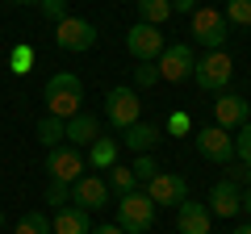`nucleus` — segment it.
Returning a JSON list of instances; mask_svg holds the SVG:
<instances>
[{
  "label": "nucleus",
  "mask_w": 251,
  "mask_h": 234,
  "mask_svg": "<svg viewBox=\"0 0 251 234\" xmlns=\"http://www.w3.org/2000/svg\"><path fill=\"white\" fill-rule=\"evenodd\" d=\"M80 100H84V84H80V75H72V71H59V75H50V84H46V113L50 117H75L80 113Z\"/></svg>",
  "instance_id": "obj_1"
},
{
  "label": "nucleus",
  "mask_w": 251,
  "mask_h": 234,
  "mask_svg": "<svg viewBox=\"0 0 251 234\" xmlns=\"http://www.w3.org/2000/svg\"><path fill=\"white\" fill-rule=\"evenodd\" d=\"M230 75H234V63H230L226 50H205L197 63H193V80H197L201 92H226Z\"/></svg>",
  "instance_id": "obj_2"
},
{
  "label": "nucleus",
  "mask_w": 251,
  "mask_h": 234,
  "mask_svg": "<svg viewBox=\"0 0 251 234\" xmlns=\"http://www.w3.org/2000/svg\"><path fill=\"white\" fill-rule=\"evenodd\" d=\"M117 226H122L126 234H143L155 226V201L147 197V192H126V197H117Z\"/></svg>",
  "instance_id": "obj_3"
},
{
  "label": "nucleus",
  "mask_w": 251,
  "mask_h": 234,
  "mask_svg": "<svg viewBox=\"0 0 251 234\" xmlns=\"http://www.w3.org/2000/svg\"><path fill=\"white\" fill-rule=\"evenodd\" d=\"M105 117H109L113 130H126V126H134V121H143V100H138V92L130 84L109 88L105 92Z\"/></svg>",
  "instance_id": "obj_4"
},
{
  "label": "nucleus",
  "mask_w": 251,
  "mask_h": 234,
  "mask_svg": "<svg viewBox=\"0 0 251 234\" xmlns=\"http://www.w3.org/2000/svg\"><path fill=\"white\" fill-rule=\"evenodd\" d=\"M226 38H230V21L218 9H197L193 13V42L205 46V50H226Z\"/></svg>",
  "instance_id": "obj_5"
},
{
  "label": "nucleus",
  "mask_w": 251,
  "mask_h": 234,
  "mask_svg": "<svg viewBox=\"0 0 251 234\" xmlns=\"http://www.w3.org/2000/svg\"><path fill=\"white\" fill-rule=\"evenodd\" d=\"M163 34H159V25H147V21H138V25H130L126 29V50H130V59L134 63H155L163 54Z\"/></svg>",
  "instance_id": "obj_6"
},
{
  "label": "nucleus",
  "mask_w": 251,
  "mask_h": 234,
  "mask_svg": "<svg viewBox=\"0 0 251 234\" xmlns=\"http://www.w3.org/2000/svg\"><path fill=\"white\" fill-rule=\"evenodd\" d=\"M193 138H197L201 159L218 163V167H226V163L234 159V134H230V130H222V126H201V130H193Z\"/></svg>",
  "instance_id": "obj_7"
},
{
  "label": "nucleus",
  "mask_w": 251,
  "mask_h": 234,
  "mask_svg": "<svg viewBox=\"0 0 251 234\" xmlns=\"http://www.w3.org/2000/svg\"><path fill=\"white\" fill-rule=\"evenodd\" d=\"M193 63H197V54H193V46H188V42L163 46V54L155 59V67H159V80H168V84H184V80H193Z\"/></svg>",
  "instance_id": "obj_8"
},
{
  "label": "nucleus",
  "mask_w": 251,
  "mask_h": 234,
  "mask_svg": "<svg viewBox=\"0 0 251 234\" xmlns=\"http://www.w3.org/2000/svg\"><path fill=\"white\" fill-rule=\"evenodd\" d=\"M84 167H88V159H84L80 146H54V151H46V171H50V180H63V184H75L84 176Z\"/></svg>",
  "instance_id": "obj_9"
},
{
  "label": "nucleus",
  "mask_w": 251,
  "mask_h": 234,
  "mask_svg": "<svg viewBox=\"0 0 251 234\" xmlns=\"http://www.w3.org/2000/svg\"><path fill=\"white\" fill-rule=\"evenodd\" d=\"M54 46L59 50H92L97 46V25L84 17H63L59 25H54Z\"/></svg>",
  "instance_id": "obj_10"
},
{
  "label": "nucleus",
  "mask_w": 251,
  "mask_h": 234,
  "mask_svg": "<svg viewBox=\"0 0 251 234\" xmlns=\"http://www.w3.org/2000/svg\"><path fill=\"white\" fill-rule=\"evenodd\" d=\"M147 197L155 201V209L159 205L176 209L180 201H188V180L180 176V171H155L151 180H147Z\"/></svg>",
  "instance_id": "obj_11"
},
{
  "label": "nucleus",
  "mask_w": 251,
  "mask_h": 234,
  "mask_svg": "<svg viewBox=\"0 0 251 234\" xmlns=\"http://www.w3.org/2000/svg\"><path fill=\"white\" fill-rule=\"evenodd\" d=\"M247 117H251V100L247 96H239V92H218V100H214V126H222V130L234 134Z\"/></svg>",
  "instance_id": "obj_12"
},
{
  "label": "nucleus",
  "mask_w": 251,
  "mask_h": 234,
  "mask_svg": "<svg viewBox=\"0 0 251 234\" xmlns=\"http://www.w3.org/2000/svg\"><path fill=\"white\" fill-rule=\"evenodd\" d=\"M209 217H239V209H243V188L239 184H230V180H218L214 188H209Z\"/></svg>",
  "instance_id": "obj_13"
},
{
  "label": "nucleus",
  "mask_w": 251,
  "mask_h": 234,
  "mask_svg": "<svg viewBox=\"0 0 251 234\" xmlns=\"http://www.w3.org/2000/svg\"><path fill=\"white\" fill-rule=\"evenodd\" d=\"M72 201L80 209H105L109 205V184L100 180V176H88V171H84L80 180L72 184Z\"/></svg>",
  "instance_id": "obj_14"
},
{
  "label": "nucleus",
  "mask_w": 251,
  "mask_h": 234,
  "mask_svg": "<svg viewBox=\"0 0 251 234\" xmlns=\"http://www.w3.org/2000/svg\"><path fill=\"white\" fill-rule=\"evenodd\" d=\"M100 138V121L92 113H75V117H67V126H63V142L67 146H92Z\"/></svg>",
  "instance_id": "obj_15"
},
{
  "label": "nucleus",
  "mask_w": 251,
  "mask_h": 234,
  "mask_svg": "<svg viewBox=\"0 0 251 234\" xmlns=\"http://www.w3.org/2000/svg\"><path fill=\"white\" fill-rule=\"evenodd\" d=\"M159 138H163L159 126H151V121H134V126H126V130H122V138H117V142L130 146L134 155H151V146L159 142Z\"/></svg>",
  "instance_id": "obj_16"
},
{
  "label": "nucleus",
  "mask_w": 251,
  "mask_h": 234,
  "mask_svg": "<svg viewBox=\"0 0 251 234\" xmlns=\"http://www.w3.org/2000/svg\"><path fill=\"white\" fill-rule=\"evenodd\" d=\"M176 230L180 234H209V209L201 201H180L176 205Z\"/></svg>",
  "instance_id": "obj_17"
},
{
  "label": "nucleus",
  "mask_w": 251,
  "mask_h": 234,
  "mask_svg": "<svg viewBox=\"0 0 251 234\" xmlns=\"http://www.w3.org/2000/svg\"><path fill=\"white\" fill-rule=\"evenodd\" d=\"M88 230H92L88 209H80V205H63L50 217V234H88Z\"/></svg>",
  "instance_id": "obj_18"
},
{
  "label": "nucleus",
  "mask_w": 251,
  "mask_h": 234,
  "mask_svg": "<svg viewBox=\"0 0 251 234\" xmlns=\"http://www.w3.org/2000/svg\"><path fill=\"white\" fill-rule=\"evenodd\" d=\"M117 151H122V142L109 134H100L97 142L88 146V167H117Z\"/></svg>",
  "instance_id": "obj_19"
},
{
  "label": "nucleus",
  "mask_w": 251,
  "mask_h": 234,
  "mask_svg": "<svg viewBox=\"0 0 251 234\" xmlns=\"http://www.w3.org/2000/svg\"><path fill=\"white\" fill-rule=\"evenodd\" d=\"M134 4H138V21H147V25H163L172 17V0H134Z\"/></svg>",
  "instance_id": "obj_20"
},
{
  "label": "nucleus",
  "mask_w": 251,
  "mask_h": 234,
  "mask_svg": "<svg viewBox=\"0 0 251 234\" xmlns=\"http://www.w3.org/2000/svg\"><path fill=\"white\" fill-rule=\"evenodd\" d=\"M63 126H67L63 117H50V113H46L42 121H38V142H42L46 151H54V146H63Z\"/></svg>",
  "instance_id": "obj_21"
},
{
  "label": "nucleus",
  "mask_w": 251,
  "mask_h": 234,
  "mask_svg": "<svg viewBox=\"0 0 251 234\" xmlns=\"http://www.w3.org/2000/svg\"><path fill=\"white\" fill-rule=\"evenodd\" d=\"M109 192H117V197H126V192H134L138 188V180H134V171L130 167H109Z\"/></svg>",
  "instance_id": "obj_22"
},
{
  "label": "nucleus",
  "mask_w": 251,
  "mask_h": 234,
  "mask_svg": "<svg viewBox=\"0 0 251 234\" xmlns=\"http://www.w3.org/2000/svg\"><path fill=\"white\" fill-rule=\"evenodd\" d=\"M13 234H50V217L42 213V209H34V213H21L17 230Z\"/></svg>",
  "instance_id": "obj_23"
},
{
  "label": "nucleus",
  "mask_w": 251,
  "mask_h": 234,
  "mask_svg": "<svg viewBox=\"0 0 251 234\" xmlns=\"http://www.w3.org/2000/svg\"><path fill=\"white\" fill-rule=\"evenodd\" d=\"M234 159L251 167V117L239 126V134H234Z\"/></svg>",
  "instance_id": "obj_24"
},
{
  "label": "nucleus",
  "mask_w": 251,
  "mask_h": 234,
  "mask_svg": "<svg viewBox=\"0 0 251 234\" xmlns=\"http://www.w3.org/2000/svg\"><path fill=\"white\" fill-rule=\"evenodd\" d=\"M230 25H251V0H226V13H222Z\"/></svg>",
  "instance_id": "obj_25"
},
{
  "label": "nucleus",
  "mask_w": 251,
  "mask_h": 234,
  "mask_svg": "<svg viewBox=\"0 0 251 234\" xmlns=\"http://www.w3.org/2000/svg\"><path fill=\"white\" fill-rule=\"evenodd\" d=\"M67 201H72V184H63V180H50V184H46V205L63 209Z\"/></svg>",
  "instance_id": "obj_26"
},
{
  "label": "nucleus",
  "mask_w": 251,
  "mask_h": 234,
  "mask_svg": "<svg viewBox=\"0 0 251 234\" xmlns=\"http://www.w3.org/2000/svg\"><path fill=\"white\" fill-rule=\"evenodd\" d=\"M151 84H159V67H155V63H138L134 67V84H130V88H151Z\"/></svg>",
  "instance_id": "obj_27"
},
{
  "label": "nucleus",
  "mask_w": 251,
  "mask_h": 234,
  "mask_svg": "<svg viewBox=\"0 0 251 234\" xmlns=\"http://www.w3.org/2000/svg\"><path fill=\"white\" fill-rule=\"evenodd\" d=\"M130 171H134V180H143V184H147V180L155 176V171H159V163H155L151 155H138V159L130 163Z\"/></svg>",
  "instance_id": "obj_28"
},
{
  "label": "nucleus",
  "mask_w": 251,
  "mask_h": 234,
  "mask_svg": "<svg viewBox=\"0 0 251 234\" xmlns=\"http://www.w3.org/2000/svg\"><path fill=\"white\" fill-rule=\"evenodd\" d=\"M226 180L247 188V184H251V167H247V163H239V159H230V163H226Z\"/></svg>",
  "instance_id": "obj_29"
},
{
  "label": "nucleus",
  "mask_w": 251,
  "mask_h": 234,
  "mask_svg": "<svg viewBox=\"0 0 251 234\" xmlns=\"http://www.w3.org/2000/svg\"><path fill=\"white\" fill-rule=\"evenodd\" d=\"M42 17H50L54 25H59L63 17H72V13H67V0H42Z\"/></svg>",
  "instance_id": "obj_30"
},
{
  "label": "nucleus",
  "mask_w": 251,
  "mask_h": 234,
  "mask_svg": "<svg viewBox=\"0 0 251 234\" xmlns=\"http://www.w3.org/2000/svg\"><path fill=\"white\" fill-rule=\"evenodd\" d=\"M29 63H34V54H29V46H21V50L13 54V71L25 75V71H29Z\"/></svg>",
  "instance_id": "obj_31"
},
{
  "label": "nucleus",
  "mask_w": 251,
  "mask_h": 234,
  "mask_svg": "<svg viewBox=\"0 0 251 234\" xmlns=\"http://www.w3.org/2000/svg\"><path fill=\"white\" fill-rule=\"evenodd\" d=\"M168 130H172V134L180 138V134H184V130H188V117H184V113H172V121H168Z\"/></svg>",
  "instance_id": "obj_32"
},
{
  "label": "nucleus",
  "mask_w": 251,
  "mask_h": 234,
  "mask_svg": "<svg viewBox=\"0 0 251 234\" xmlns=\"http://www.w3.org/2000/svg\"><path fill=\"white\" fill-rule=\"evenodd\" d=\"M197 9H201L197 0H172V13H188V17H193Z\"/></svg>",
  "instance_id": "obj_33"
},
{
  "label": "nucleus",
  "mask_w": 251,
  "mask_h": 234,
  "mask_svg": "<svg viewBox=\"0 0 251 234\" xmlns=\"http://www.w3.org/2000/svg\"><path fill=\"white\" fill-rule=\"evenodd\" d=\"M88 234H126V230H122V226H117V222H113V226H109V222H105V226H92V230H88Z\"/></svg>",
  "instance_id": "obj_34"
},
{
  "label": "nucleus",
  "mask_w": 251,
  "mask_h": 234,
  "mask_svg": "<svg viewBox=\"0 0 251 234\" xmlns=\"http://www.w3.org/2000/svg\"><path fill=\"white\" fill-rule=\"evenodd\" d=\"M243 213H251V184L243 188Z\"/></svg>",
  "instance_id": "obj_35"
},
{
  "label": "nucleus",
  "mask_w": 251,
  "mask_h": 234,
  "mask_svg": "<svg viewBox=\"0 0 251 234\" xmlns=\"http://www.w3.org/2000/svg\"><path fill=\"white\" fill-rule=\"evenodd\" d=\"M234 234H251V222H243V226H239V230H234Z\"/></svg>",
  "instance_id": "obj_36"
},
{
  "label": "nucleus",
  "mask_w": 251,
  "mask_h": 234,
  "mask_svg": "<svg viewBox=\"0 0 251 234\" xmlns=\"http://www.w3.org/2000/svg\"><path fill=\"white\" fill-rule=\"evenodd\" d=\"M9 4H42V0H9Z\"/></svg>",
  "instance_id": "obj_37"
},
{
  "label": "nucleus",
  "mask_w": 251,
  "mask_h": 234,
  "mask_svg": "<svg viewBox=\"0 0 251 234\" xmlns=\"http://www.w3.org/2000/svg\"><path fill=\"white\" fill-rule=\"evenodd\" d=\"M0 226H4V209H0Z\"/></svg>",
  "instance_id": "obj_38"
}]
</instances>
